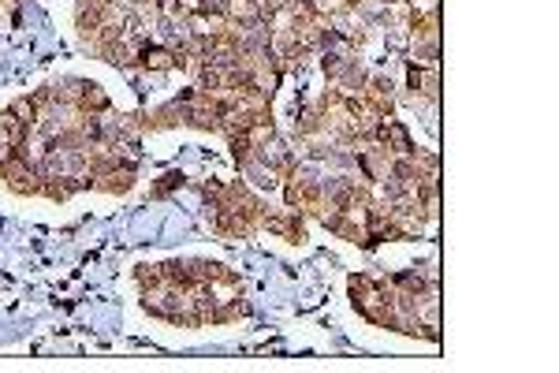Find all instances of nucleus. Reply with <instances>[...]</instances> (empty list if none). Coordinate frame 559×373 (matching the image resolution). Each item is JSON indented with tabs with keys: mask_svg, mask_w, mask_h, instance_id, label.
Returning a JSON list of instances; mask_svg holds the SVG:
<instances>
[{
	"mask_svg": "<svg viewBox=\"0 0 559 373\" xmlns=\"http://www.w3.org/2000/svg\"><path fill=\"white\" fill-rule=\"evenodd\" d=\"M261 228H269L272 235H280V240H288V243H302V240H306V217H302L299 210L265 213Z\"/></svg>",
	"mask_w": 559,
	"mask_h": 373,
	"instance_id": "obj_1",
	"label": "nucleus"
},
{
	"mask_svg": "<svg viewBox=\"0 0 559 373\" xmlns=\"http://www.w3.org/2000/svg\"><path fill=\"white\" fill-rule=\"evenodd\" d=\"M176 187H183V176H180V172H168V176H161V183L153 187V198H168Z\"/></svg>",
	"mask_w": 559,
	"mask_h": 373,
	"instance_id": "obj_2",
	"label": "nucleus"
}]
</instances>
